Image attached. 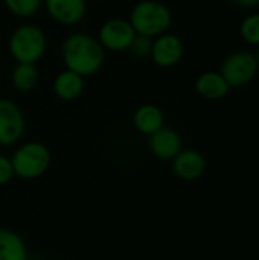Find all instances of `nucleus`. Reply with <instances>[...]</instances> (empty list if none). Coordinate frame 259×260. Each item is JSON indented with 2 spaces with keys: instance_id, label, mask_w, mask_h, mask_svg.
<instances>
[{
  "instance_id": "obj_8",
  "label": "nucleus",
  "mask_w": 259,
  "mask_h": 260,
  "mask_svg": "<svg viewBox=\"0 0 259 260\" xmlns=\"http://www.w3.org/2000/svg\"><path fill=\"white\" fill-rule=\"evenodd\" d=\"M185 56L183 40L171 32H165L153 38V49L150 58L157 67L169 69L177 66Z\"/></svg>"
},
{
  "instance_id": "obj_14",
  "label": "nucleus",
  "mask_w": 259,
  "mask_h": 260,
  "mask_svg": "<svg viewBox=\"0 0 259 260\" xmlns=\"http://www.w3.org/2000/svg\"><path fill=\"white\" fill-rule=\"evenodd\" d=\"M133 123L140 134L151 136L165 126V114L160 107L154 104H143L134 111Z\"/></svg>"
},
{
  "instance_id": "obj_18",
  "label": "nucleus",
  "mask_w": 259,
  "mask_h": 260,
  "mask_svg": "<svg viewBox=\"0 0 259 260\" xmlns=\"http://www.w3.org/2000/svg\"><path fill=\"white\" fill-rule=\"evenodd\" d=\"M240 35L247 44L259 47V12H252L243 18L240 24Z\"/></svg>"
},
{
  "instance_id": "obj_9",
  "label": "nucleus",
  "mask_w": 259,
  "mask_h": 260,
  "mask_svg": "<svg viewBox=\"0 0 259 260\" xmlns=\"http://www.w3.org/2000/svg\"><path fill=\"white\" fill-rule=\"evenodd\" d=\"M47 15L61 26H75L87 15V0H43Z\"/></svg>"
},
{
  "instance_id": "obj_5",
  "label": "nucleus",
  "mask_w": 259,
  "mask_h": 260,
  "mask_svg": "<svg viewBox=\"0 0 259 260\" xmlns=\"http://www.w3.org/2000/svg\"><path fill=\"white\" fill-rule=\"evenodd\" d=\"M220 73L231 88H240L250 84L258 76L256 56L247 50H237L227 55L220 67Z\"/></svg>"
},
{
  "instance_id": "obj_7",
  "label": "nucleus",
  "mask_w": 259,
  "mask_h": 260,
  "mask_svg": "<svg viewBox=\"0 0 259 260\" xmlns=\"http://www.w3.org/2000/svg\"><path fill=\"white\" fill-rule=\"evenodd\" d=\"M26 128L21 108L11 99L0 98V145L11 146L17 143Z\"/></svg>"
},
{
  "instance_id": "obj_2",
  "label": "nucleus",
  "mask_w": 259,
  "mask_h": 260,
  "mask_svg": "<svg viewBox=\"0 0 259 260\" xmlns=\"http://www.w3.org/2000/svg\"><path fill=\"white\" fill-rule=\"evenodd\" d=\"M128 21L137 35L156 38L171 29L172 12L159 0H140L131 8Z\"/></svg>"
},
{
  "instance_id": "obj_3",
  "label": "nucleus",
  "mask_w": 259,
  "mask_h": 260,
  "mask_svg": "<svg viewBox=\"0 0 259 260\" xmlns=\"http://www.w3.org/2000/svg\"><path fill=\"white\" fill-rule=\"evenodd\" d=\"M8 49L17 62L37 64L44 56L47 49L46 32L38 24H20L12 30L8 41Z\"/></svg>"
},
{
  "instance_id": "obj_13",
  "label": "nucleus",
  "mask_w": 259,
  "mask_h": 260,
  "mask_svg": "<svg viewBox=\"0 0 259 260\" xmlns=\"http://www.w3.org/2000/svg\"><path fill=\"white\" fill-rule=\"evenodd\" d=\"M231 87L220 72L208 70L195 79V91L206 101H220L229 93Z\"/></svg>"
},
{
  "instance_id": "obj_19",
  "label": "nucleus",
  "mask_w": 259,
  "mask_h": 260,
  "mask_svg": "<svg viewBox=\"0 0 259 260\" xmlns=\"http://www.w3.org/2000/svg\"><path fill=\"white\" fill-rule=\"evenodd\" d=\"M151 49H153V38L145 37V35H137V34H136L134 40L131 41V44H130V47H128V52H130L134 58L145 59V58H150Z\"/></svg>"
},
{
  "instance_id": "obj_15",
  "label": "nucleus",
  "mask_w": 259,
  "mask_h": 260,
  "mask_svg": "<svg viewBox=\"0 0 259 260\" xmlns=\"http://www.w3.org/2000/svg\"><path fill=\"white\" fill-rule=\"evenodd\" d=\"M40 82V70L37 64L17 62L11 72V84L20 93H29L37 88Z\"/></svg>"
},
{
  "instance_id": "obj_21",
  "label": "nucleus",
  "mask_w": 259,
  "mask_h": 260,
  "mask_svg": "<svg viewBox=\"0 0 259 260\" xmlns=\"http://www.w3.org/2000/svg\"><path fill=\"white\" fill-rule=\"evenodd\" d=\"M235 3L241 8H246V9L259 8V0H235Z\"/></svg>"
},
{
  "instance_id": "obj_12",
  "label": "nucleus",
  "mask_w": 259,
  "mask_h": 260,
  "mask_svg": "<svg viewBox=\"0 0 259 260\" xmlns=\"http://www.w3.org/2000/svg\"><path fill=\"white\" fill-rule=\"evenodd\" d=\"M52 88L58 99L64 102H73L84 91V76L64 69L55 76Z\"/></svg>"
},
{
  "instance_id": "obj_4",
  "label": "nucleus",
  "mask_w": 259,
  "mask_h": 260,
  "mask_svg": "<svg viewBox=\"0 0 259 260\" xmlns=\"http://www.w3.org/2000/svg\"><path fill=\"white\" fill-rule=\"evenodd\" d=\"M11 161L15 175L32 180L41 177L49 169L52 155L46 145L40 142H27L14 152Z\"/></svg>"
},
{
  "instance_id": "obj_10",
  "label": "nucleus",
  "mask_w": 259,
  "mask_h": 260,
  "mask_svg": "<svg viewBox=\"0 0 259 260\" xmlns=\"http://www.w3.org/2000/svg\"><path fill=\"white\" fill-rule=\"evenodd\" d=\"M148 146L151 154L159 160H172L182 151V137L176 129L162 126L150 136Z\"/></svg>"
},
{
  "instance_id": "obj_6",
  "label": "nucleus",
  "mask_w": 259,
  "mask_h": 260,
  "mask_svg": "<svg viewBox=\"0 0 259 260\" xmlns=\"http://www.w3.org/2000/svg\"><path fill=\"white\" fill-rule=\"evenodd\" d=\"M134 37H136V32L131 23L127 18L114 17V18L105 20L101 24L96 38L104 47V50L119 53V52L128 50Z\"/></svg>"
},
{
  "instance_id": "obj_22",
  "label": "nucleus",
  "mask_w": 259,
  "mask_h": 260,
  "mask_svg": "<svg viewBox=\"0 0 259 260\" xmlns=\"http://www.w3.org/2000/svg\"><path fill=\"white\" fill-rule=\"evenodd\" d=\"M255 56H256V62H258V72H259V47H258V52L255 53Z\"/></svg>"
},
{
  "instance_id": "obj_11",
  "label": "nucleus",
  "mask_w": 259,
  "mask_h": 260,
  "mask_svg": "<svg viewBox=\"0 0 259 260\" xmlns=\"http://www.w3.org/2000/svg\"><path fill=\"white\" fill-rule=\"evenodd\" d=\"M172 171L185 181L198 180L206 171V158L195 149H182L172 158Z\"/></svg>"
},
{
  "instance_id": "obj_17",
  "label": "nucleus",
  "mask_w": 259,
  "mask_h": 260,
  "mask_svg": "<svg viewBox=\"0 0 259 260\" xmlns=\"http://www.w3.org/2000/svg\"><path fill=\"white\" fill-rule=\"evenodd\" d=\"M6 9L18 18H31L38 14L43 0H3Z\"/></svg>"
},
{
  "instance_id": "obj_16",
  "label": "nucleus",
  "mask_w": 259,
  "mask_h": 260,
  "mask_svg": "<svg viewBox=\"0 0 259 260\" xmlns=\"http://www.w3.org/2000/svg\"><path fill=\"white\" fill-rule=\"evenodd\" d=\"M26 247L18 235L0 229V260H26Z\"/></svg>"
},
{
  "instance_id": "obj_1",
  "label": "nucleus",
  "mask_w": 259,
  "mask_h": 260,
  "mask_svg": "<svg viewBox=\"0 0 259 260\" xmlns=\"http://www.w3.org/2000/svg\"><path fill=\"white\" fill-rule=\"evenodd\" d=\"M61 58L67 70L85 78L101 70L105 50L96 37L87 32H72L61 43Z\"/></svg>"
},
{
  "instance_id": "obj_20",
  "label": "nucleus",
  "mask_w": 259,
  "mask_h": 260,
  "mask_svg": "<svg viewBox=\"0 0 259 260\" xmlns=\"http://www.w3.org/2000/svg\"><path fill=\"white\" fill-rule=\"evenodd\" d=\"M14 168H12V161L11 158L5 157L0 154V186L9 183L14 177Z\"/></svg>"
}]
</instances>
